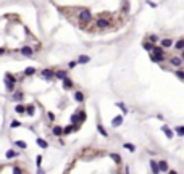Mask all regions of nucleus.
I'll return each instance as SVG.
<instances>
[{"label":"nucleus","instance_id":"29","mask_svg":"<svg viewBox=\"0 0 184 174\" xmlns=\"http://www.w3.org/2000/svg\"><path fill=\"white\" fill-rule=\"evenodd\" d=\"M110 157H111V158H113V160H115V161H116V163H121V157H120V155H118V153H111V155H110Z\"/></svg>","mask_w":184,"mask_h":174},{"label":"nucleus","instance_id":"25","mask_svg":"<svg viewBox=\"0 0 184 174\" xmlns=\"http://www.w3.org/2000/svg\"><path fill=\"white\" fill-rule=\"evenodd\" d=\"M15 111H16V113H24L26 111V106H23V105H16Z\"/></svg>","mask_w":184,"mask_h":174},{"label":"nucleus","instance_id":"7","mask_svg":"<svg viewBox=\"0 0 184 174\" xmlns=\"http://www.w3.org/2000/svg\"><path fill=\"white\" fill-rule=\"evenodd\" d=\"M121 124H123V116H115L113 121H111V126H113V127H118V126H121Z\"/></svg>","mask_w":184,"mask_h":174},{"label":"nucleus","instance_id":"43","mask_svg":"<svg viewBox=\"0 0 184 174\" xmlns=\"http://www.w3.org/2000/svg\"><path fill=\"white\" fill-rule=\"evenodd\" d=\"M168 174H178V173H176V171H173V169H171V171H168Z\"/></svg>","mask_w":184,"mask_h":174},{"label":"nucleus","instance_id":"17","mask_svg":"<svg viewBox=\"0 0 184 174\" xmlns=\"http://www.w3.org/2000/svg\"><path fill=\"white\" fill-rule=\"evenodd\" d=\"M34 73H36V68H32V66H28L24 70V74H26V76H32Z\"/></svg>","mask_w":184,"mask_h":174},{"label":"nucleus","instance_id":"39","mask_svg":"<svg viewBox=\"0 0 184 174\" xmlns=\"http://www.w3.org/2000/svg\"><path fill=\"white\" fill-rule=\"evenodd\" d=\"M116 105H118V106H120V108H121V110H123V113H128V110H126V106H125V105H123V103H116Z\"/></svg>","mask_w":184,"mask_h":174},{"label":"nucleus","instance_id":"42","mask_svg":"<svg viewBox=\"0 0 184 174\" xmlns=\"http://www.w3.org/2000/svg\"><path fill=\"white\" fill-rule=\"evenodd\" d=\"M37 174H45V171L42 169V168H39V169H37Z\"/></svg>","mask_w":184,"mask_h":174},{"label":"nucleus","instance_id":"36","mask_svg":"<svg viewBox=\"0 0 184 174\" xmlns=\"http://www.w3.org/2000/svg\"><path fill=\"white\" fill-rule=\"evenodd\" d=\"M10 126H11V127H18V126H21V122H20V121H16V119H13Z\"/></svg>","mask_w":184,"mask_h":174},{"label":"nucleus","instance_id":"8","mask_svg":"<svg viewBox=\"0 0 184 174\" xmlns=\"http://www.w3.org/2000/svg\"><path fill=\"white\" fill-rule=\"evenodd\" d=\"M89 60H90V56H87V55L78 56V63H79V65H86V63H89Z\"/></svg>","mask_w":184,"mask_h":174},{"label":"nucleus","instance_id":"38","mask_svg":"<svg viewBox=\"0 0 184 174\" xmlns=\"http://www.w3.org/2000/svg\"><path fill=\"white\" fill-rule=\"evenodd\" d=\"M158 40V35L157 34H153V35H150V42H152V44H155V42Z\"/></svg>","mask_w":184,"mask_h":174},{"label":"nucleus","instance_id":"19","mask_svg":"<svg viewBox=\"0 0 184 174\" xmlns=\"http://www.w3.org/2000/svg\"><path fill=\"white\" fill-rule=\"evenodd\" d=\"M153 55L163 56V50H162V47H155V49H153Z\"/></svg>","mask_w":184,"mask_h":174},{"label":"nucleus","instance_id":"32","mask_svg":"<svg viewBox=\"0 0 184 174\" xmlns=\"http://www.w3.org/2000/svg\"><path fill=\"white\" fill-rule=\"evenodd\" d=\"M73 131H74V126H66L63 134H70V132H73Z\"/></svg>","mask_w":184,"mask_h":174},{"label":"nucleus","instance_id":"11","mask_svg":"<svg viewBox=\"0 0 184 174\" xmlns=\"http://www.w3.org/2000/svg\"><path fill=\"white\" fill-rule=\"evenodd\" d=\"M170 61H171V65H173V66H181V61H183V60H181L179 56H173Z\"/></svg>","mask_w":184,"mask_h":174},{"label":"nucleus","instance_id":"6","mask_svg":"<svg viewBox=\"0 0 184 174\" xmlns=\"http://www.w3.org/2000/svg\"><path fill=\"white\" fill-rule=\"evenodd\" d=\"M150 169H152L153 174H158V173H160V166H158V163H157L155 160L150 161Z\"/></svg>","mask_w":184,"mask_h":174},{"label":"nucleus","instance_id":"44","mask_svg":"<svg viewBox=\"0 0 184 174\" xmlns=\"http://www.w3.org/2000/svg\"><path fill=\"white\" fill-rule=\"evenodd\" d=\"M125 174H129V168L126 166V169H125Z\"/></svg>","mask_w":184,"mask_h":174},{"label":"nucleus","instance_id":"4","mask_svg":"<svg viewBox=\"0 0 184 174\" xmlns=\"http://www.w3.org/2000/svg\"><path fill=\"white\" fill-rule=\"evenodd\" d=\"M55 73H57V71H52V70H44V71H42V76H44L45 79H49V81H50L53 76H55Z\"/></svg>","mask_w":184,"mask_h":174},{"label":"nucleus","instance_id":"1","mask_svg":"<svg viewBox=\"0 0 184 174\" xmlns=\"http://www.w3.org/2000/svg\"><path fill=\"white\" fill-rule=\"evenodd\" d=\"M90 19H92V13H90V10L83 8V10L79 11V21H81V24H86V23H89Z\"/></svg>","mask_w":184,"mask_h":174},{"label":"nucleus","instance_id":"10","mask_svg":"<svg viewBox=\"0 0 184 174\" xmlns=\"http://www.w3.org/2000/svg\"><path fill=\"white\" fill-rule=\"evenodd\" d=\"M21 53H23L24 56H31L32 55V49L31 47H23V49H21Z\"/></svg>","mask_w":184,"mask_h":174},{"label":"nucleus","instance_id":"18","mask_svg":"<svg viewBox=\"0 0 184 174\" xmlns=\"http://www.w3.org/2000/svg\"><path fill=\"white\" fill-rule=\"evenodd\" d=\"M173 45V42H171V39H163V40H162V47H171Z\"/></svg>","mask_w":184,"mask_h":174},{"label":"nucleus","instance_id":"33","mask_svg":"<svg viewBox=\"0 0 184 174\" xmlns=\"http://www.w3.org/2000/svg\"><path fill=\"white\" fill-rule=\"evenodd\" d=\"M36 164H37V169H39L41 164H42V155H37V158H36Z\"/></svg>","mask_w":184,"mask_h":174},{"label":"nucleus","instance_id":"41","mask_svg":"<svg viewBox=\"0 0 184 174\" xmlns=\"http://www.w3.org/2000/svg\"><path fill=\"white\" fill-rule=\"evenodd\" d=\"M47 116H49V119H50V121H53V119H55V115H53V113H49Z\"/></svg>","mask_w":184,"mask_h":174},{"label":"nucleus","instance_id":"27","mask_svg":"<svg viewBox=\"0 0 184 174\" xmlns=\"http://www.w3.org/2000/svg\"><path fill=\"white\" fill-rule=\"evenodd\" d=\"M144 49L146 50H153L155 49V45H153L152 42H146V44H144Z\"/></svg>","mask_w":184,"mask_h":174},{"label":"nucleus","instance_id":"34","mask_svg":"<svg viewBox=\"0 0 184 174\" xmlns=\"http://www.w3.org/2000/svg\"><path fill=\"white\" fill-rule=\"evenodd\" d=\"M176 76L179 77L181 81H184V71L183 70H179V71H176Z\"/></svg>","mask_w":184,"mask_h":174},{"label":"nucleus","instance_id":"45","mask_svg":"<svg viewBox=\"0 0 184 174\" xmlns=\"http://www.w3.org/2000/svg\"><path fill=\"white\" fill-rule=\"evenodd\" d=\"M183 60H184V50H183Z\"/></svg>","mask_w":184,"mask_h":174},{"label":"nucleus","instance_id":"40","mask_svg":"<svg viewBox=\"0 0 184 174\" xmlns=\"http://www.w3.org/2000/svg\"><path fill=\"white\" fill-rule=\"evenodd\" d=\"M76 63L78 61H70V63H68V66H70V68H74V66H76Z\"/></svg>","mask_w":184,"mask_h":174},{"label":"nucleus","instance_id":"23","mask_svg":"<svg viewBox=\"0 0 184 174\" xmlns=\"http://www.w3.org/2000/svg\"><path fill=\"white\" fill-rule=\"evenodd\" d=\"M21 98H23V92H15V94H13V100L20 102Z\"/></svg>","mask_w":184,"mask_h":174},{"label":"nucleus","instance_id":"20","mask_svg":"<svg viewBox=\"0 0 184 174\" xmlns=\"http://www.w3.org/2000/svg\"><path fill=\"white\" fill-rule=\"evenodd\" d=\"M63 87H65V89H71V87H73V82H71L68 77H66V79L63 81Z\"/></svg>","mask_w":184,"mask_h":174},{"label":"nucleus","instance_id":"30","mask_svg":"<svg viewBox=\"0 0 184 174\" xmlns=\"http://www.w3.org/2000/svg\"><path fill=\"white\" fill-rule=\"evenodd\" d=\"M123 147H125V148H128L129 152H134V150H136L134 143H125V145H123Z\"/></svg>","mask_w":184,"mask_h":174},{"label":"nucleus","instance_id":"15","mask_svg":"<svg viewBox=\"0 0 184 174\" xmlns=\"http://www.w3.org/2000/svg\"><path fill=\"white\" fill-rule=\"evenodd\" d=\"M158 166H160V171H168V163L167 161H158Z\"/></svg>","mask_w":184,"mask_h":174},{"label":"nucleus","instance_id":"13","mask_svg":"<svg viewBox=\"0 0 184 174\" xmlns=\"http://www.w3.org/2000/svg\"><path fill=\"white\" fill-rule=\"evenodd\" d=\"M36 142H37V145L42 147V148H47V147H49V143L45 142L44 139H41V137H37V139H36Z\"/></svg>","mask_w":184,"mask_h":174},{"label":"nucleus","instance_id":"12","mask_svg":"<svg viewBox=\"0 0 184 174\" xmlns=\"http://www.w3.org/2000/svg\"><path fill=\"white\" fill-rule=\"evenodd\" d=\"M97 131H99V134H100V136H104V137H108V132L107 131H105V127L102 124H97Z\"/></svg>","mask_w":184,"mask_h":174},{"label":"nucleus","instance_id":"35","mask_svg":"<svg viewBox=\"0 0 184 174\" xmlns=\"http://www.w3.org/2000/svg\"><path fill=\"white\" fill-rule=\"evenodd\" d=\"M78 113H79V119H81V122H83L84 119H86V113H84L83 110H79V111H78Z\"/></svg>","mask_w":184,"mask_h":174},{"label":"nucleus","instance_id":"9","mask_svg":"<svg viewBox=\"0 0 184 174\" xmlns=\"http://www.w3.org/2000/svg\"><path fill=\"white\" fill-rule=\"evenodd\" d=\"M63 131L65 129L63 127H60V126H53V129H52V132H53V136H57V137H60L63 134Z\"/></svg>","mask_w":184,"mask_h":174},{"label":"nucleus","instance_id":"2","mask_svg":"<svg viewBox=\"0 0 184 174\" xmlns=\"http://www.w3.org/2000/svg\"><path fill=\"white\" fill-rule=\"evenodd\" d=\"M15 82H16V79H15L13 74L7 73L5 74V86H7V90H13V87H15Z\"/></svg>","mask_w":184,"mask_h":174},{"label":"nucleus","instance_id":"24","mask_svg":"<svg viewBox=\"0 0 184 174\" xmlns=\"http://www.w3.org/2000/svg\"><path fill=\"white\" fill-rule=\"evenodd\" d=\"M174 49H178V50L183 49V50H184V39H181V40L176 42V47H174Z\"/></svg>","mask_w":184,"mask_h":174},{"label":"nucleus","instance_id":"31","mask_svg":"<svg viewBox=\"0 0 184 174\" xmlns=\"http://www.w3.org/2000/svg\"><path fill=\"white\" fill-rule=\"evenodd\" d=\"M174 131H176V134H179V136H184V126H178Z\"/></svg>","mask_w":184,"mask_h":174},{"label":"nucleus","instance_id":"5","mask_svg":"<svg viewBox=\"0 0 184 174\" xmlns=\"http://www.w3.org/2000/svg\"><path fill=\"white\" fill-rule=\"evenodd\" d=\"M162 131H163V132H165V136H167L168 139H173V137H174L173 131H171V129L168 127V126H162Z\"/></svg>","mask_w":184,"mask_h":174},{"label":"nucleus","instance_id":"3","mask_svg":"<svg viewBox=\"0 0 184 174\" xmlns=\"http://www.w3.org/2000/svg\"><path fill=\"white\" fill-rule=\"evenodd\" d=\"M108 26H110V21H108V18L100 16L97 19V28L99 29H105V28H108Z\"/></svg>","mask_w":184,"mask_h":174},{"label":"nucleus","instance_id":"14","mask_svg":"<svg viewBox=\"0 0 184 174\" xmlns=\"http://www.w3.org/2000/svg\"><path fill=\"white\" fill-rule=\"evenodd\" d=\"M74 98H76V102H79V103H81V102H84V94H83V92H74Z\"/></svg>","mask_w":184,"mask_h":174},{"label":"nucleus","instance_id":"21","mask_svg":"<svg viewBox=\"0 0 184 174\" xmlns=\"http://www.w3.org/2000/svg\"><path fill=\"white\" fill-rule=\"evenodd\" d=\"M5 157H7V158H13V157H18V152H15V150H8L7 153H5Z\"/></svg>","mask_w":184,"mask_h":174},{"label":"nucleus","instance_id":"37","mask_svg":"<svg viewBox=\"0 0 184 174\" xmlns=\"http://www.w3.org/2000/svg\"><path fill=\"white\" fill-rule=\"evenodd\" d=\"M13 174H23V171H21L18 166H13Z\"/></svg>","mask_w":184,"mask_h":174},{"label":"nucleus","instance_id":"28","mask_svg":"<svg viewBox=\"0 0 184 174\" xmlns=\"http://www.w3.org/2000/svg\"><path fill=\"white\" fill-rule=\"evenodd\" d=\"M163 60H165V56H157V55L152 56V61H155V63H162Z\"/></svg>","mask_w":184,"mask_h":174},{"label":"nucleus","instance_id":"22","mask_svg":"<svg viewBox=\"0 0 184 174\" xmlns=\"http://www.w3.org/2000/svg\"><path fill=\"white\" fill-rule=\"evenodd\" d=\"M15 145L18 147V148H26V142H23V140H16V142H15Z\"/></svg>","mask_w":184,"mask_h":174},{"label":"nucleus","instance_id":"26","mask_svg":"<svg viewBox=\"0 0 184 174\" xmlns=\"http://www.w3.org/2000/svg\"><path fill=\"white\" fill-rule=\"evenodd\" d=\"M26 111H28L29 116H32L34 115V105H28V106H26Z\"/></svg>","mask_w":184,"mask_h":174},{"label":"nucleus","instance_id":"16","mask_svg":"<svg viewBox=\"0 0 184 174\" xmlns=\"http://www.w3.org/2000/svg\"><path fill=\"white\" fill-rule=\"evenodd\" d=\"M55 76L58 77V79H62V81H65V79H66V73H65V71H62V70H60V71H57V73H55Z\"/></svg>","mask_w":184,"mask_h":174}]
</instances>
